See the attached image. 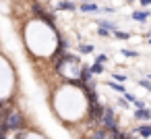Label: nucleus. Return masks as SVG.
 <instances>
[{
    "label": "nucleus",
    "mask_w": 151,
    "mask_h": 139,
    "mask_svg": "<svg viewBox=\"0 0 151 139\" xmlns=\"http://www.w3.org/2000/svg\"><path fill=\"white\" fill-rule=\"evenodd\" d=\"M11 133L13 131H21V129H25L27 127V120H25V114L19 110V108H6V112H4V118L0 120Z\"/></svg>",
    "instance_id": "1"
},
{
    "label": "nucleus",
    "mask_w": 151,
    "mask_h": 139,
    "mask_svg": "<svg viewBox=\"0 0 151 139\" xmlns=\"http://www.w3.org/2000/svg\"><path fill=\"white\" fill-rule=\"evenodd\" d=\"M99 125H101L106 131H114V129H118L116 110H114L112 106H106V104H104V112H101V120H99Z\"/></svg>",
    "instance_id": "2"
},
{
    "label": "nucleus",
    "mask_w": 151,
    "mask_h": 139,
    "mask_svg": "<svg viewBox=\"0 0 151 139\" xmlns=\"http://www.w3.org/2000/svg\"><path fill=\"white\" fill-rule=\"evenodd\" d=\"M79 11L85 15H97V13H101V7L97 2H93V0H83L79 4Z\"/></svg>",
    "instance_id": "3"
},
{
    "label": "nucleus",
    "mask_w": 151,
    "mask_h": 139,
    "mask_svg": "<svg viewBox=\"0 0 151 139\" xmlns=\"http://www.w3.org/2000/svg\"><path fill=\"white\" fill-rule=\"evenodd\" d=\"M130 19L132 21H137V23H145V21H149L151 19V11H147V9H137V11H132L130 13Z\"/></svg>",
    "instance_id": "4"
},
{
    "label": "nucleus",
    "mask_w": 151,
    "mask_h": 139,
    "mask_svg": "<svg viewBox=\"0 0 151 139\" xmlns=\"http://www.w3.org/2000/svg\"><path fill=\"white\" fill-rule=\"evenodd\" d=\"M132 116H134V120H139V122H149L151 120V108H134L132 110Z\"/></svg>",
    "instance_id": "5"
},
{
    "label": "nucleus",
    "mask_w": 151,
    "mask_h": 139,
    "mask_svg": "<svg viewBox=\"0 0 151 139\" xmlns=\"http://www.w3.org/2000/svg\"><path fill=\"white\" fill-rule=\"evenodd\" d=\"M56 11H66V13H73V11H79V4H77V2H73V0H58Z\"/></svg>",
    "instance_id": "6"
},
{
    "label": "nucleus",
    "mask_w": 151,
    "mask_h": 139,
    "mask_svg": "<svg viewBox=\"0 0 151 139\" xmlns=\"http://www.w3.org/2000/svg\"><path fill=\"white\" fill-rule=\"evenodd\" d=\"M132 133L139 135L141 139H149V137H151V125H149V122H145V125H137V127L132 129Z\"/></svg>",
    "instance_id": "7"
},
{
    "label": "nucleus",
    "mask_w": 151,
    "mask_h": 139,
    "mask_svg": "<svg viewBox=\"0 0 151 139\" xmlns=\"http://www.w3.org/2000/svg\"><path fill=\"white\" fill-rule=\"evenodd\" d=\"M93 73H91V67H87V64H83L81 67V75H79V81L77 83H89V81H93Z\"/></svg>",
    "instance_id": "8"
},
{
    "label": "nucleus",
    "mask_w": 151,
    "mask_h": 139,
    "mask_svg": "<svg viewBox=\"0 0 151 139\" xmlns=\"http://www.w3.org/2000/svg\"><path fill=\"white\" fill-rule=\"evenodd\" d=\"M95 25H97V27H104V29H108V31H112V33L118 29V23H114V21H110V19H97Z\"/></svg>",
    "instance_id": "9"
},
{
    "label": "nucleus",
    "mask_w": 151,
    "mask_h": 139,
    "mask_svg": "<svg viewBox=\"0 0 151 139\" xmlns=\"http://www.w3.org/2000/svg\"><path fill=\"white\" fill-rule=\"evenodd\" d=\"M106 85H108V87H110L112 91H116V93H120V96H122V93L126 91V87H124L122 83H118V81H114V79H110V81H106Z\"/></svg>",
    "instance_id": "10"
},
{
    "label": "nucleus",
    "mask_w": 151,
    "mask_h": 139,
    "mask_svg": "<svg viewBox=\"0 0 151 139\" xmlns=\"http://www.w3.org/2000/svg\"><path fill=\"white\" fill-rule=\"evenodd\" d=\"M93 44H83V42H79L77 44V52L79 54H93Z\"/></svg>",
    "instance_id": "11"
},
{
    "label": "nucleus",
    "mask_w": 151,
    "mask_h": 139,
    "mask_svg": "<svg viewBox=\"0 0 151 139\" xmlns=\"http://www.w3.org/2000/svg\"><path fill=\"white\" fill-rule=\"evenodd\" d=\"M89 67H91V73H93V75H104V73H106V64L93 62V64H89Z\"/></svg>",
    "instance_id": "12"
},
{
    "label": "nucleus",
    "mask_w": 151,
    "mask_h": 139,
    "mask_svg": "<svg viewBox=\"0 0 151 139\" xmlns=\"http://www.w3.org/2000/svg\"><path fill=\"white\" fill-rule=\"evenodd\" d=\"M116 106H118L120 110H128V108H130V102H128L124 96H120V98L116 100Z\"/></svg>",
    "instance_id": "13"
},
{
    "label": "nucleus",
    "mask_w": 151,
    "mask_h": 139,
    "mask_svg": "<svg viewBox=\"0 0 151 139\" xmlns=\"http://www.w3.org/2000/svg\"><path fill=\"white\" fill-rule=\"evenodd\" d=\"M112 35H114L116 40H130V35H132V33H130V31H120V29H116Z\"/></svg>",
    "instance_id": "14"
},
{
    "label": "nucleus",
    "mask_w": 151,
    "mask_h": 139,
    "mask_svg": "<svg viewBox=\"0 0 151 139\" xmlns=\"http://www.w3.org/2000/svg\"><path fill=\"white\" fill-rule=\"evenodd\" d=\"M120 54H122V56H128V58H139V52H137V50H130V48H122Z\"/></svg>",
    "instance_id": "15"
},
{
    "label": "nucleus",
    "mask_w": 151,
    "mask_h": 139,
    "mask_svg": "<svg viewBox=\"0 0 151 139\" xmlns=\"http://www.w3.org/2000/svg\"><path fill=\"white\" fill-rule=\"evenodd\" d=\"M110 60V56L106 54V52H101V54H95V58H93V62H99V64H106Z\"/></svg>",
    "instance_id": "16"
},
{
    "label": "nucleus",
    "mask_w": 151,
    "mask_h": 139,
    "mask_svg": "<svg viewBox=\"0 0 151 139\" xmlns=\"http://www.w3.org/2000/svg\"><path fill=\"white\" fill-rule=\"evenodd\" d=\"M112 79L118 81V83H124V81L128 79V75H124V73H112Z\"/></svg>",
    "instance_id": "17"
},
{
    "label": "nucleus",
    "mask_w": 151,
    "mask_h": 139,
    "mask_svg": "<svg viewBox=\"0 0 151 139\" xmlns=\"http://www.w3.org/2000/svg\"><path fill=\"white\" fill-rule=\"evenodd\" d=\"M137 83H139V85H141V87H145V89H147V91H151V81H149V79H147V77H143V79H139V81H137Z\"/></svg>",
    "instance_id": "18"
},
{
    "label": "nucleus",
    "mask_w": 151,
    "mask_h": 139,
    "mask_svg": "<svg viewBox=\"0 0 151 139\" xmlns=\"http://www.w3.org/2000/svg\"><path fill=\"white\" fill-rule=\"evenodd\" d=\"M9 133H11V131H9L2 122H0V139H9Z\"/></svg>",
    "instance_id": "19"
},
{
    "label": "nucleus",
    "mask_w": 151,
    "mask_h": 139,
    "mask_svg": "<svg viewBox=\"0 0 151 139\" xmlns=\"http://www.w3.org/2000/svg\"><path fill=\"white\" fill-rule=\"evenodd\" d=\"M97 35H99V38H112V31H108V29H104V27H97Z\"/></svg>",
    "instance_id": "20"
},
{
    "label": "nucleus",
    "mask_w": 151,
    "mask_h": 139,
    "mask_svg": "<svg viewBox=\"0 0 151 139\" xmlns=\"http://www.w3.org/2000/svg\"><path fill=\"white\" fill-rule=\"evenodd\" d=\"M122 96H124V98H126V100H128V102H130V104H132V102H134V100H137V96H134V93H130V91H128V89H126V91H124V93H122Z\"/></svg>",
    "instance_id": "21"
},
{
    "label": "nucleus",
    "mask_w": 151,
    "mask_h": 139,
    "mask_svg": "<svg viewBox=\"0 0 151 139\" xmlns=\"http://www.w3.org/2000/svg\"><path fill=\"white\" fill-rule=\"evenodd\" d=\"M132 106H134V108H145L147 104H145V100H141V98H137V100L132 102Z\"/></svg>",
    "instance_id": "22"
},
{
    "label": "nucleus",
    "mask_w": 151,
    "mask_h": 139,
    "mask_svg": "<svg viewBox=\"0 0 151 139\" xmlns=\"http://www.w3.org/2000/svg\"><path fill=\"white\" fill-rule=\"evenodd\" d=\"M101 13H104V15H114L116 9H112V7H101Z\"/></svg>",
    "instance_id": "23"
},
{
    "label": "nucleus",
    "mask_w": 151,
    "mask_h": 139,
    "mask_svg": "<svg viewBox=\"0 0 151 139\" xmlns=\"http://www.w3.org/2000/svg\"><path fill=\"white\" fill-rule=\"evenodd\" d=\"M139 4H141L143 9H147V7H151V0H139Z\"/></svg>",
    "instance_id": "24"
},
{
    "label": "nucleus",
    "mask_w": 151,
    "mask_h": 139,
    "mask_svg": "<svg viewBox=\"0 0 151 139\" xmlns=\"http://www.w3.org/2000/svg\"><path fill=\"white\" fill-rule=\"evenodd\" d=\"M147 44H149V46H151V35H147Z\"/></svg>",
    "instance_id": "25"
},
{
    "label": "nucleus",
    "mask_w": 151,
    "mask_h": 139,
    "mask_svg": "<svg viewBox=\"0 0 151 139\" xmlns=\"http://www.w3.org/2000/svg\"><path fill=\"white\" fill-rule=\"evenodd\" d=\"M145 77H147V79H149V81H151V73H147V75H145Z\"/></svg>",
    "instance_id": "26"
}]
</instances>
